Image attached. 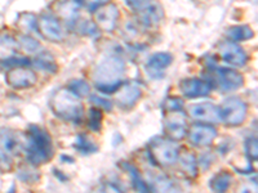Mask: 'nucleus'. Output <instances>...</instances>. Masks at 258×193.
<instances>
[{"instance_id":"1a4fd4ad","label":"nucleus","mask_w":258,"mask_h":193,"mask_svg":"<svg viewBox=\"0 0 258 193\" xmlns=\"http://www.w3.org/2000/svg\"><path fill=\"white\" fill-rule=\"evenodd\" d=\"M145 181L150 193H182L178 183L163 174L147 173Z\"/></svg>"},{"instance_id":"393cba45","label":"nucleus","mask_w":258,"mask_h":193,"mask_svg":"<svg viewBox=\"0 0 258 193\" xmlns=\"http://www.w3.org/2000/svg\"><path fill=\"white\" fill-rule=\"evenodd\" d=\"M226 36L231 41H245L254 36V32L248 25L241 26H232L226 31Z\"/></svg>"},{"instance_id":"2eb2a0df","label":"nucleus","mask_w":258,"mask_h":193,"mask_svg":"<svg viewBox=\"0 0 258 193\" xmlns=\"http://www.w3.org/2000/svg\"><path fill=\"white\" fill-rule=\"evenodd\" d=\"M142 90L140 85L135 81L126 82L117 89L116 103L123 109H132L141 98Z\"/></svg>"},{"instance_id":"dca6fc26","label":"nucleus","mask_w":258,"mask_h":193,"mask_svg":"<svg viewBox=\"0 0 258 193\" xmlns=\"http://www.w3.org/2000/svg\"><path fill=\"white\" fill-rule=\"evenodd\" d=\"M211 84L200 79H185L179 84V90L185 98L195 100L200 96H207L211 93Z\"/></svg>"},{"instance_id":"f03ea898","label":"nucleus","mask_w":258,"mask_h":193,"mask_svg":"<svg viewBox=\"0 0 258 193\" xmlns=\"http://www.w3.org/2000/svg\"><path fill=\"white\" fill-rule=\"evenodd\" d=\"M27 158L32 165L47 164L54 155L53 142L49 133L41 126L31 125L29 128L26 138Z\"/></svg>"},{"instance_id":"4c0bfd02","label":"nucleus","mask_w":258,"mask_h":193,"mask_svg":"<svg viewBox=\"0 0 258 193\" xmlns=\"http://www.w3.org/2000/svg\"><path fill=\"white\" fill-rule=\"evenodd\" d=\"M103 192L105 193H123L120 189H119V188L116 187V185H114V184H106Z\"/></svg>"},{"instance_id":"a878e982","label":"nucleus","mask_w":258,"mask_h":193,"mask_svg":"<svg viewBox=\"0 0 258 193\" xmlns=\"http://www.w3.org/2000/svg\"><path fill=\"white\" fill-rule=\"evenodd\" d=\"M16 24L26 35H29L30 32L38 31V18L34 13H21Z\"/></svg>"},{"instance_id":"72a5a7b5","label":"nucleus","mask_w":258,"mask_h":193,"mask_svg":"<svg viewBox=\"0 0 258 193\" xmlns=\"http://www.w3.org/2000/svg\"><path fill=\"white\" fill-rule=\"evenodd\" d=\"M245 151H246V155H248V157H249L250 160H257V156H258L257 138L252 137L245 142Z\"/></svg>"},{"instance_id":"f257e3e1","label":"nucleus","mask_w":258,"mask_h":193,"mask_svg":"<svg viewBox=\"0 0 258 193\" xmlns=\"http://www.w3.org/2000/svg\"><path fill=\"white\" fill-rule=\"evenodd\" d=\"M125 63L117 56H109L97 64L93 72V80L97 89L103 93H114L121 85Z\"/></svg>"},{"instance_id":"6ab92c4d","label":"nucleus","mask_w":258,"mask_h":193,"mask_svg":"<svg viewBox=\"0 0 258 193\" xmlns=\"http://www.w3.org/2000/svg\"><path fill=\"white\" fill-rule=\"evenodd\" d=\"M177 161L179 162L182 171L188 178H195L198 175V160L192 151H190V149H181Z\"/></svg>"},{"instance_id":"b1692460","label":"nucleus","mask_w":258,"mask_h":193,"mask_svg":"<svg viewBox=\"0 0 258 193\" xmlns=\"http://www.w3.org/2000/svg\"><path fill=\"white\" fill-rule=\"evenodd\" d=\"M121 166L124 167V170H125L126 173H128V175L131 176L132 185L138 190V192L150 193L149 188H147L146 181H145V179L141 176V174H140V171H138L137 167L133 166L132 164H128V162H123V164H121Z\"/></svg>"},{"instance_id":"20e7f679","label":"nucleus","mask_w":258,"mask_h":193,"mask_svg":"<svg viewBox=\"0 0 258 193\" xmlns=\"http://www.w3.org/2000/svg\"><path fill=\"white\" fill-rule=\"evenodd\" d=\"M179 147L169 138H153L149 143V155L158 166L169 167L177 162Z\"/></svg>"},{"instance_id":"423d86ee","label":"nucleus","mask_w":258,"mask_h":193,"mask_svg":"<svg viewBox=\"0 0 258 193\" xmlns=\"http://www.w3.org/2000/svg\"><path fill=\"white\" fill-rule=\"evenodd\" d=\"M214 85L223 93L238 90L244 84V77L240 72L227 67H213L212 68Z\"/></svg>"},{"instance_id":"c756f323","label":"nucleus","mask_w":258,"mask_h":193,"mask_svg":"<svg viewBox=\"0 0 258 193\" xmlns=\"http://www.w3.org/2000/svg\"><path fill=\"white\" fill-rule=\"evenodd\" d=\"M69 89L73 91L75 95H78L79 98H84V96H88L91 93V86L87 81L84 80H73V81L69 84Z\"/></svg>"},{"instance_id":"6e6552de","label":"nucleus","mask_w":258,"mask_h":193,"mask_svg":"<svg viewBox=\"0 0 258 193\" xmlns=\"http://www.w3.org/2000/svg\"><path fill=\"white\" fill-rule=\"evenodd\" d=\"M7 84L15 89L31 88L38 81L35 71L26 66H17L8 71L7 73Z\"/></svg>"},{"instance_id":"58836bf2","label":"nucleus","mask_w":258,"mask_h":193,"mask_svg":"<svg viewBox=\"0 0 258 193\" xmlns=\"http://www.w3.org/2000/svg\"><path fill=\"white\" fill-rule=\"evenodd\" d=\"M240 193H257V190L253 189V188H249V187H243L241 188Z\"/></svg>"},{"instance_id":"39448f33","label":"nucleus","mask_w":258,"mask_h":193,"mask_svg":"<svg viewBox=\"0 0 258 193\" xmlns=\"http://www.w3.org/2000/svg\"><path fill=\"white\" fill-rule=\"evenodd\" d=\"M218 110H220V120L229 126L241 125L248 115V107L245 102H243L238 96H230L225 100Z\"/></svg>"},{"instance_id":"2f4dec72","label":"nucleus","mask_w":258,"mask_h":193,"mask_svg":"<svg viewBox=\"0 0 258 193\" xmlns=\"http://www.w3.org/2000/svg\"><path fill=\"white\" fill-rule=\"evenodd\" d=\"M97 25L93 24L92 21H80L77 25V31H79L82 35L94 36L97 34Z\"/></svg>"},{"instance_id":"7c9ffc66","label":"nucleus","mask_w":258,"mask_h":193,"mask_svg":"<svg viewBox=\"0 0 258 193\" xmlns=\"http://www.w3.org/2000/svg\"><path fill=\"white\" fill-rule=\"evenodd\" d=\"M88 125L91 128V130H93V132H100L101 126H102V112H101V110H89Z\"/></svg>"},{"instance_id":"f3484780","label":"nucleus","mask_w":258,"mask_h":193,"mask_svg":"<svg viewBox=\"0 0 258 193\" xmlns=\"http://www.w3.org/2000/svg\"><path fill=\"white\" fill-rule=\"evenodd\" d=\"M164 18V11L161 8L160 4L153 3L147 4L145 8L140 9V16H138V21L144 27H155L161 22V20Z\"/></svg>"},{"instance_id":"cd10ccee","label":"nucleus","mask_w":258,"mask_h":193,"mask_svg":"<svg viewBox=\"0 0 258 193\" xmlns=\"http://www.w3.org/2000/svg\"><path fill=\"white\" fill-rule=\"evenodd\" d=\"M35 64L38 68L48 71V72H56L57 71L56 61H54V58L50 54H47V53L38 54L35 58Z\"/></svg>"},{"instance_id":"e433bc0d","label":"nucleus","mask_w":258,"mask_h":193,"mask_svg":"<svg viewBox=\"0 0 258 193\" xmlns=\"http://www.w3.org/2000/svg\"><path fill=\"white\" fill-rule=\"evenodd\" d=\"M91 101L94 103V105L98 106V107H103L105 110H109V111H111V103H110L109 101L102 100V98H98V96H96V95H92Z\"/></svg>"},{"instance_id":"5701e85b","label":"nucleus","mask_w":258,"mask_h":193,"mask_svg":"<svg viewBox=\"0 0 258 193\" xmlns=\"http://www.w3.org/2000/svg\"><path fill=\"white\" fill-rule=\"evenodd\" d=\"M231 181L232 174L226 171V170H222V171L217 173L212 178L209 185H211L212 190H214L216 193H225L231 185Z\"/></svg>"},{"instance_id":"c85d7f7f","label":"nucleus","mask_w":258,"mask_h":193,"mask_svg":"<svg viewBox=\"0 0 258 193\" xmlns=\"http://www.w3.org/2000/svg\"><path fill=\"white\" fill-rule=\"evenodd\" d=\"M18 44L22 47V49L26 53H38L40 50V43L36 40L35 38H32L30 35H22L18 39Z\"/></svg>"},{"instance_id":"0eeeda50","label":"nucleus","mask_w":258,"mask_h":193,"mask_svg":"<svg viewBox=\"0 0 258 193\" xmlns=\"http://www.w3.org/2000/svg\"><path fill=\"white\" fill-rule=\"evenodd\" d=\"M164 132L172 141L185 138L187 134V119L183 110L164 112Z\"/></svg>"},{"instance_id":"f704fd0d","label":"nucleus","mask_w":258,"mask_h":193,"mask_svg":"<svg viewBox=\"0 0 258 193\" xmlns=\"http://www.w3.org/2000/svg\"><path fill=\"white\" fill-rule=\"evenodd\" d=\"M111 0H78V3L80 6H84L85 8L91 11V12H94L97 9L100 8V7L106 6V4H109Z\"/></svg>"},{"instance_id":"7ed1b4c3","label":"nucleus","mask_w":258,"mask_h":193,"mask_svg":"<svg viewBox=\"0 0 258 193\" xmlns=\"http://www.w3.org/2000/svg\"><path fill=\"white\" fill-rule=\"evenodd\" d=\"M50 109L53 114L64 121H79L84 112L79 96L69 88H61L53 94L50 98Z\"/></svg>"},{"instance_id":"f8f14e48","label":"nucleus","mask_w":258,"mask_h":193,"mask_svg":"<svg viewBox=\"0 0 258 193\" xmlns=\"http://www.w3.org/2000/svg\"><path fill=\"white\" fill-rule=\"evenodd\" d=\"M38 31L44 36L47 40L53 43H59L63 40V29L57 18L49 15H43L38 20Z\"/></svg>"},{"instance_id":"9d476101","label":"nucleus","mask_w":258,"mask_h":193,"mask_svg":"<svg viewBox=\"0 0 258 193\" xmlns=\"http://www.w3.org/2000/svg\"><path fill=\"white\" fill-rule=\"evenodd\" d=\"M218 53L221 58L232 66L243 67L248 62V54L240 45L235 44L232 41H223L218 45Z\"/></svg>"},{"instance_id":"4be33fe9","label":"nucleus","mask_w":258,"mask_h":193,"mask_svg":"<svg viewBox=\"0 0 258 193\" xmlns=\"http://www.w3.org/2000/svg\"><path fill=\"white\" fill-rule=\"evenodd\" d=\"M79 7L80 4L78 2H74V0H63V2H61V3H58L56 6V12L64 21L74 22V21L77 20L78 13H79Z\"/></svg>"},{"instance_id":"473e14b6","label":"nucleus","mask_w":258,"mask_h":193,"mask_svg":"<svg viewBox=\"0 0 258 193\" xmlns=\"http://www.w3.org/2000/svg\"><path fill=\"white\" fill-rule=\"evenodd\" d=\"M183 110V101L181 98H167L163 103V111H176Z\"/></svg>"},{"instance_id":"412c9836","label":"nucleus","mask_w":258,"mask_h":193,"mask_svg":"<svg viewBox=\"0 0 258 193\" xmlns=\"http://www.w3.org/2000/svg\"><path fill=\"white\" fill-rule=\"evenodd\" d=\"M18 47V41L12 35L7 32H0V61L6 62L16 57Z\"/></svg>"},{"instance_id":"4468645a","label":"nucleus","mask_w":258,"mask_h":193,"mask_svg":"<svg viewBox=\"0 0 258 193\" xmlns=\"http://www.w3.org/2000/svg\"><path fill=\"white\" fill-rule=\"evenodd\" d=\"M188 114L192 119L199 120L202 123L216 124L220 123V110L216 105L211 102L198 103V105L190 106Z\"/></svg>"},{"instance_id":"a211bd4d","label":"nucleus","mask_w":258,"mask_h":193,"mask_svg":"<svg viewBox=\"0 0 258 193\" xmlns=\"http://www.w3.org/2000/svg\"><path fill=\"white\" fill-rule=\"evenodd\" d=\"M173 62V57L169 53H155L153 56L150 57L147 61V70L151 75L161 77V72L170 66V63Z\"/></svg>"},{"instance_id":"ddd939ff","label":"nucleus","mask_w":258,"mask_h":193,"mask_svg":"<svg viewBox=\"0 0 258 193\" xmlns=\"http://www.w3.org/2000/svg\"><path fill=\"white\" fill-rule=\"evenodd\" d=\"M94 18L97 26L106 32H112L116 29L119 20V8L115 4H106L94 11Z\"/></svg>"},{"instance_id":"bb28decb","label":"nucleus","mask_w":258,"mask_h":193,"mask_svg":"<svg viewBox=\"0 0 258 193\" xmlns=\"http://www.w3.org/2000/svg\"><path fill=\"white\" fill-rule=\"evenodd\" d=\"M75 147H77L78 151H80L82 153H85V155L97 152V149H98V147L94 144V142L92 141L88 135L85 134L78 135L77 141H75Z\"/></svg>"},{"instance_id":"c9c22d12","label":"nucleus","mask_w":258,"mask_h":193,"mask_svg":"<svg viewBox=\"0 0 258 193\" xmlns=\"http://www.w3.org/2000/svg\"><path fill=\"white\" fill-rule=\"evenodd\" d=\"M125 3L132 9H142L150 4V0H125Z\"/></svg>"},{"instance_id":"aec40b11","label":"nucleus","mask_w":258,"mask_h":193,"mask_svg":"<svg viewBox=\"0 0 258 193\" xmlns=\"http://www.w3.org/2000/svg\"><path fill=\"white\" fill-rule=\"evenodd\" d=\"M21 147V142L17 134L11 129H2L0 130V148L7 155H15L18 152Z\"/></svg>"},{"instance_id":"9b49d317","label":"nucleus","mask_w":258,"mask_h":193,"mask_svg":"<svg viewBox=\"0 0 258 193\" xmlns=\"http://www.w3.org/2000/svg\"><path fill=\"white\" fill-rule=\"evenodd\" d=\"M217 129L213 128L212 125H206V124H195L188 129L187 132L188 141L194 146L199 147H206L212 144L214 139L217 138Z\"/></svg>"}]
</instances>
